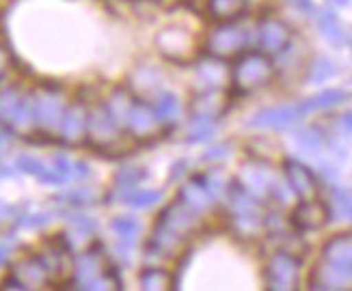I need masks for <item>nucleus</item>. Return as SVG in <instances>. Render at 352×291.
Instances as JSON below:
<instances>
[{"mask_svg":"<svg viewBox=\"0 0 352 291\" xmlns=\"http://www.w3.org/2000/svg\"><path fill=\"white\" fill-rule=\"evenodd\" d=\"M283 3H287L289 7H294L296 11H300V13H305V15H314V13H316L314 0H283Z\"/></svg>","mask_w":352,"mask_h":291,"instance_id":"c03bdc74","label":"nucleus"},{"mask_svg":"<svg viewBox=\"0 0 352 291\" xmlns=\"http://www.w3.org/2000/svg\"><path fill=\"white\" fill-rule=\"evenodd\" d=\"M300 257L289 251H274L264 266V281L272 291H292L300 285Z\"/></svg>","mask_w":352,"mask_h":291,"instance_id":"6e6552de","label":"nucleus"},{"mask_svg":"<svg viewBox=\"0 0 352 291\" xmlns=\"http://www.w3.org/2000/svg\"><path fill=\"white\" fill-rule=\"evenodd\" d=\"M132 100H134V93L130 89H113L111 95L106 97V102H104L106 110L111 113V117L117 121L121 128H124V121H126V115L130 110Z\"/></svg>","mask_w":352,"mask_h":291,"instance_id":"473e14b6","label":"nucleus"},{"mask_svg":"<svg viewBox=\"0 0 352 291\" xmlns=\"http://www.w3.org/2000/svg\"><path fill=\"white\" fill-rule=\"evenodd\" d=\"M305 115L300 113L298 104L294 106H277V108H264L257 110L249 119V128L253 130H272V132H285L300 124Z\"/></svg>","mask_w":352,"mask_h":291,"instance_id":"f8f14e48","label":"nucleus"},{"mask_svg":"<svg viewBox=\"0 0 352 291\" xmlns=\"http://www.w3.org/2000/svg\"><path fill=\"white\" fill-rule=\"evenodd\" d=\"M344 102H348V93L344 89H324V91H320V93L302 100L298 104V108L302 115H311V113L331 110L335 106H342Z\"/></svg>","mask_w":352,"mask_h":291,"instance_id":"c85d7f7f","label":"nucleus"},{"mask_svg":"<svg viewBox=\"0 0 352 291\" xmlns=\"http://www.w3.org/2000/svg\"><path fill=\"white\" fill-rule=\"evenodd\" d=\"M251 43V33L236 20H223L206 35L204 48L210 56L217 58H234L247 50Z\"/></svg>","mask_w":352,"mask_h":291,"instance_id":"0eeeda50","label":"nucleus"},{"mask_svg":"<svg viewBox=\"0 0 352 291\" xmlns=\"http://www.w3.org/2000/svg\"><path fill=\"white\" fill-rule=\"evenodd\" d=\"M139 285L145 291H164V289H171L173 281H171V274L162 270V268H145L139 274Z\"/></svg>","mask_w":352,"mask_h":291,"instance_id":"f704fd0d","label":"nucleus"},{"mask_svg":"<svg viewBox=\"0 0 352 291\" xmlns=\"http://www.w3.org/2000/svg\"><path fill=\"white\" fill-rule=\"evenodd\" d=\"M331 205H327L320 198H305V201H298V205L292 211V218H289V224H292L296 231H318V229L327 226V222L331 220Z\"/></svg>","mask_w":352,"mask_h":291,"instance_id":"ddd939ff","label":"nucleus"},{"mask_svg":"<svg viewBox=\"0 0 352 291\" xmlns=\"http://www.w3.org/2000/svg\"><path fill=\"white\" fill-rule=\"evenodd\" d=\"M333 209L340 213L342 218L352 222V190L335 188L333 190V203H331V213Z\"/></svg>","mask_w":352,"mask_h":291,"instance_id":"ea45409f","label":"nucleus"},{"mask_svg":"<svg viewBox=\"0 0 352 291\" xmlns=\"http://www.w3.org/2000/svg\"><path fill=\"white\" fill-rule=\"evenodd\" d=\"M126 130L121 128L117 121L106 110L104 104H98L94 108H89L87 117V139L98 151L102 153H124L126 151Z\"/></svg>","mask_w":352,"mask_h":291,"instance_id":"39448f33","label":"nucleus"},{"mask_svg":"<svg viewBox=\"0 0 352 291\" xmlns=\"http://www.w3.org/2000/svg\"><path fill=\"white\" fill-rule=\"evenodd\" d=\"M283 177L298 201L318 196V188H320L318 177L305 162H300L296 158H285L283 160Z\"/></svg>","mask_w":352,"mask_h":291,"instance_id":"4468645a","label":"nucleus"},{"mask_svg":"<svg viewBox=\"0 0 352 291\" xmlns=\"http://www.w3.org/2000/svg\"><path fill=\"white\" fill-rule=\"evenodd\" d=\"M296 147L302 156H309L314 160L327 158V145H329V132L322 126H307L296 132Z\"/></svg>","mask_w":352,"mask_h":291,"instance_id":"4be33fe9","label":"nucleus"},{"mask_svg":"<svg viewBox=\"0 0 352 291\" xmlns=\"http://www.w3.org/2000/svg\"><path fill=\"white\" fill-rule=\"evenodd\" d=\"M147 179V171L143 166H136V164H128V166H121L117 175H115V186H113V194L117 201H124V198L134 190L141 186V181Z\"/></svg>","mask_w":352,"mask_h":291,"instance_id":"c756f323","label":"nucleus"},{"mask_svg":"<svg viewBox=\"0 0 352 291\" xmlns=\"http://www.w3.org/2000/svg\"><path fill=\"white\" fill-rule=\"evenodd\" d=\"M9 65H11V56L5 48V43L0 41V80L5 78V73L9 71Z\"/></svg>","mask_w":352,"mask_h":291,"instance_id":"de8ad7c7","label":"nucleus"},{"mask_svg":"<svg viewBox=\"0 0 352 291\" xmlns=\"http://www.w3.org/2000/svg\"><path fill=\"white\" fill-rule=\"evenodd\" d=\"M39 259L52 279L63 277L65 270L72 268V264L67 261V244H48L39 253Z\"/></svg>","mask_w":352,"mask_h":291,"instance_id":"2f4dec72","label":"nucleus"},{"mask_svg":"<svg viewBox=\"0 0 352 291\" xmlns=\"http://www.w3.org/2000/svg\"><path fill=\"white\" fill-rule=\"evenodd\" d=\"M225 89H210V91H199L192 100V117L199 119H217L225 110Z\"/></svg>","mask_w":352,"mask_h":291,"instance_id":"393cba45","label":"nucleus"},{"mask_svg":"<svg viewBox=\"0 0 352 291\" xmlns=\"http://www.w3.org/2000/svg\"><path fill=\"white\" fill-rule=\"evenodd\" d=\"M289 39H292V30H289V26L283 20L274 18V15H266V18L259 20L255 30V41L262 52L279 54L289 43Z\"/></svg>","mask_w":352,"mask_h":291,"instance_id":"2eb2a0df","label":"nucleus"},{"mask_svg":"<svg viewBox=\"0 0 352 291\" xmlns=\"http://www.w3.org/2000/svg\"><path fill=\"white\" fill-rule=\"evenodd\" d=\"M72 287L76 289H121L115 272L98 248H89L72 261Z\"/></svg>","mask_w":352,"mask_h":291,"instance_id":"f03ea898","label":"nucleus"},{"mask_svg":"<svg viewBox=\"0 0 352 291\" xmlns=\"http://www.w3.org/2000/svg\"><path fill=\"white\" fill-rule=\"evenodd\" d=\"M219 130V121L217 119H199L192 117V124L186 136L188 145H199V143H208L214 139V134Z\"/></svg>","mask_w":352,"mask_h":291,"instance_id":"e433bc0d","label":"nucleus"},{"mask_svg":"<svg viewBox=\"0 0 352 291\" xmlns=\"http://www.w3.org/2000/svg\"><path fill=\"white\" fill-rule=\"evenodd\" d=\"M162 201V192L160 190H145V188H134L126 198L124 203L132 209H147L154 207Z\"/></svg>","mask_w":352,"mask_h":291,"instance_id":"4c0bfd02","label":"nucleus"},{"mask_svg":"<svg viewBox=\"0 0 352 291\" xmlns=\"http://www.w3.org/2000/svg\"><path fill=\"white\" fill-rule=\"evenodd\" d=\"M15 213H18V211H15V209H13L11 205H5V203H0V224H3V222H7L9 218H13Z\"/></svg>","mask_w":352,"mask_h":291,"instance_id":"8fccbe9b","label":"nucleus"},{"mask_svg":"<svg viewBox=\"0 0 352 291\" xmlns=\"http://www.w3.org/2000/svg\"><path fill=\"white\" fill-rule=\"evenodd\" d=\"M151 106H154V110H156L162 126H173L182 117V100L173 93V91H158Z\"/></svg>","mask_w":352,"mask_h":291,"instance_id":"7c9ffc66","label":"nucleus"},{"mask_svg":"<svg viewBox=\"0 0 352 291\" xmlns=\"http://www.w3.org/2000/svg\"><path fill=\"white\" fill-rule=\"evenodd\" d=\"M87 117H89V108L82 102L67 104L63 117H60L56 136L67 145L82 143L87 139Z\"/></svg>","mask_w":352,"mask_h":291,"instance_id":"a211bd4d","label":"nucleus"},{"mask_svg":"<svg viewBox=\"0 0 352 291\" xmlns=\"http://www.w3.org/2000/svg\"><path fill=\"white\" fill-rule=\"evenodd\" d=\"M124 130L134 141H149L160 134L162 124L154 110V106L145 102L143 97L134 95V100L130 104V110L126 115V121H124Z\"/></svg>","mask_w":352,"mask_h":291,"instance_id":"9d476101","label":"nucleus"},{"mask_svg":"<svg viewBox=\"0 0 352 291\" xmlns=\"http://www.w3.org/2000/svg\"><path fill=\"white\" fill-rule=\"evenodd\" d=\"M33 93V108H35V130L43 136H54L67 108L65 91L54 84H43L30 91Z\"/></svg>","mask_w":352,"mask_h":291,"instance_id":"423d86ee","label":"nucleus"},{"mask_svg":"<svg viewBox=\"0 0 352 291\" xmlns=\"http://www.w3.org/2000/svg\"><path fill=\"white\" fill-rule=\"evenodd\" d=\"M274 73L277 69L266 52H242L232 67V86L238 93H253L257 89H264L274 78Z\"/></svg>","mask_w":352,"mask_h":291,"instance_id":"20e7f679","label":"nucleus"},{"mask_svg":"<svg viewBox=\"0 0 352 291\" xmlns=\"http://www.w3.org/2000/svg\"><path fill=\"white\" fill-rule=\"evenodd\" d=\"M5 147H7V134H5L3 130H0V156H3Z\"/></svg>","mask_w":352,"mask_h":291,"instance_id":"603ef678","label":"nucleus"},{"mask_svg":"<svg viewBox=\"0 0 352 291\" xmlns=\"http://www.w3.org/2000/svg\"><path fill=\"white\" fill-rule=\"evenodd\" d=\"M274 179H277V175H274L272 166L264 158H249L247 162H242L236 177L240 186L255 198H259V201L268 198Z\"/></svg>","mask_w":352,"mask_h":291,"instance_id":"9b49d317","label":"nucleus"},{"mask_svg":"<svg viewBox=\"0 0 352 291\" xmlns=\"http://www.w3.org/2000/svg\"><path fill=\"white\" fill-rule=\"evenodd\" d=\"M98 233V222L87 216L82 211H76L67 218V231H65V240H67V248L80 246V244L89 242Z\"/></svg>","mask_w":352,"mask_h":291,"instance_id":"bb28decb","label":"nucleus"},{"mask_svg":"<svg viewBox=\"0 0 352 291\" xmlns=\"http://www.w3.org/2000/svg\"><path fill=\"white\" fill-rule=\"evenodd\" d=\"M156 48L175 63H188L199 52V39L184 26H166L156 35Z\"/></svg>","mask_w":352,"mask_h":291,"instance_id":"1a4fd4ad","label":"nucleus"},{"mask_svg":"<svg viewBox=\"0 0 352 291\" xmlns=\"http://www.w3.org/2000/svg\"><path fill=\"white\" fill-rule=\"evenodd\" d=\"M232 82V71L227 69L225 60L206 54L197 60L195 65V84L197 91H210V89H225Z\"/></svg>","mask_w":352,"mask_h":291,"instance_id":"f3484780","label":"nucleus"},{"mask_svg":"<svg viewBox=\"0 0 352 291\" xmlns=\"http://www.w3.org/2000/svg\"><path fill=\"white\" fill-rule=\"evenodd\" d=\"M316 26L320 30V35H322L333 45V48H344V45L350 41L342 22H340V18L331 9L316 11Z\"/></svg>","mask_w":352,"mask_h":291,"instance_id":"cd10ccee","label":"nucleus"},{"mask_svg":"<svg viewBox=\"0 0 352 291\" xmlns=\"http://www.w3.org/2000/svg\"><path fill=\"white\" fill-rule=\"evenodd\" d=\"M91 177V166L85 160H76L74 162V181H85Z\"/></svg>","mask_w":352,"mask_h":291,"instance_id":"a18cd8bd","label":"nucleus"},{"mask_svg":"<svg viewBox=\"0 0 352 291\" xmlns=\"http://www.w3.org/2000/svg\"><path fill=\"white\" fill-rule=\"evenodd\" d=\"M11 251H13V244H11V240H3L0 242V268H3L7 261H9V257H11Z\"/></svg>","mask_w":352,"mask_h":291,"instance_id":"09e8293b","label":"nucleus"},{"mask_svg":"<svg viewBox=\"0 0 352 291\" xmlns=\"http://www.w3.org/2000/svg\"><path fill=\"white\" fill-rule=\"evenodd\" d=\"M156 222L162 224L164 229H169V231H173L177 237L188 240L195 233L197 224H199V216L184 205L179 198H175V201H171L160 211V216L156 218Z\"/></svg>","mask_w":352,"mask_h":291,"instance_id":"dca6fc26","label":"nucleus"},{"mask_svg":"<svg viewBox=\"0 0 352 291\" xmlns=\"http://www.w3.org/2000/svg\"><path fill=\"white\" fill-rule=\"evenodd\" d=\"M335 134H340L342 139H350V136H352V110H348V113L338 117V124H335Z\"/></svg>","mask_w":352,"mask_h":291,"instance_id":"37998d69","label":"nucleus"},{"mask_svg":"<svg viewBox=\"0 0 352 291\" xmlns=\"http://www.w3.org/2000/svg\"><path fill=\"white\" fill-rule=\"evenodd\" d=\"M188 173V160L179 158L173 166H171V181H179L184 179V175Z\"/></svg>","mask_w":352,"mask_h":291,"instance_id":"49530a36","label":"nucleus"},{"mask_svg":"<svg viewBox=\"0 0 352 291\" xmlns=\"http://www.w3.org/2000/svg\"><path fill=\"white\" fill-rule=\"evenodd\" d=\"M327 3L329 5H333V7H350V3H352V0H327Z\"/></svg>","mask_w":352,"mask_h":291,"instance_id":"3c124183","label":"nucleus"},{"mask_svg":"<svg viewBox=\"0 0 352 291\" xmlns=\"http://www.w3.org/2000/svg\"><path fill=\"white\" fill-rule=\"evenodd\" d=\"M0 126L22 136L37 132L30 91H22L18 84L0 86Z\"/></svg>","mask_w":352,"mask_h":291,"instance_id":"7ed1b4c3","label":"nucleus"},{"mask_svg":"<svg viewBox=\"0 0 352 291\" xmlns=\"http://www.w3.org/2000/svg\"><path fill=\"white\" fill-rule=\"evenodd\" d=\"M232 145L229 143H219V145H212L206 153H204V160L206 162H223L232 156Z\"/></svg>","mask_w":352,"mask_h":291,"instance_id":"79ce46f5","label":"nucleus"},{"mask_svg":"<svg viewBox=\"0 0 352 291\" xmlns=\"http://www.w3.org/2000/svg\"><path fill=\"white\" fill-rule=\"evenodd\" d=\"M320 259L346 274H352V233H338L329 237L322 246V257Z\"/></svg>","mask_w":352,"mask_h":291,"instance_id":"412c9836","label":"nucleus"},{"mask_svg":"<svg viewBox=\"0 0 352 291\" xmlns=\"http://www.w3.org/2000/svg\"><path fill=\"white\" fill-rule=\"evenodd\" d=\"M227 216L232 231L242 240H255L264 231V213L262 201L249 194L240 183L234 179L227 190Z\"/></svg>","mask_w":352,"mask_h":291,"instance_id":"f257e3e1","label":"nucleus"},{"mask_svg":"<svg viewBox=\"0 0 352 291\" xmlns=\"http://www.w3.org/2000/svg\"><path fill=\"white\" fill-rule=\"evenodd\" d=\"M160 84H162V73L158 67L154 65H139L132 75H130V91L136 95V97H145V95H156L160 91Z\"/></svg>","mask_w":352,"mask_h":291,"instance_id":"a878e982","label":"nucleus"},{"mask_svg":"<svg viewBox=\"0 0 352 291\" xmlns=\"http://www.w3.org/2000/svg\"><path fill=\"white\" fill-rule=\"evenodd\" d=\"M111 231L117 237L119 248L124 253H130V251H134L136 246H139L141 233H143V222L136 216L126 213V216H117V218L111 220Z\"/></svg>","mask_w":352,"mask_h":291,"instance_id":"b1692460","label":"nucleus"},{"mask_svg":"<svg viewBox=\"0 0 352 291\" xmlns=\"http://www.w3.org/2000/svg\"><path fill=\"white\" fill-rule=\"evenodd\" d=\"M177 198H179V201H182L184 205H186L190 211H195L199 218L206 216V213L212 209V205L217 203V201H214L212 192H210L208 186H206L204 175H192V177H188V181L179 188Z\"/></svg>","mask_w":352,"mask_h":291,"instance_id":"aec40b11","label":"nucleus"},{"mask_svg":"<svg viewBox=\"0 0 352 291\" xmlns=\"http://www.w3.org/2000/svg\"><path fill=\"white\" fill-rule=\"evenodd\" d=\"M247 7V0H208V13L214 20H236Z\"/></svg>","mask_w":352,"mask_h":291,"instance_id":"c9c22d12","label":"nucleus"},{"mask_svg":"<svg viewBox=\"0 0 352 291\" xmlns=\"http://www.w3.org/2000/svg\"><path fill=\"white\" fill-rule=\"evenodd\" d=\"M340 71L338 63L329 56H316L311 63L307 65V82L311 84H322L331 78H335Z\"/></svg>","mask_w":352,"mask_h":291,"instance_id":"72a5a7b5","label":"nucleus"},{"mask_svg":"<svg viewBox=\"0 0 352 291\" xmlns=\"http://www.w3.org/2000/svg\"><path fill=\"white\" fill-rule=\"evenodd\" d=\"M56 201L65 203L69 207H89L98 201V192L91 188H74L67 192H60L58 196H54Z\"/></svg>","mask_w":352,"mask_h":291,"instance_id":"58836bf2","label":"nucleus"},{"mask_svg":"<svg viewBox=\"0 0 352 291\" xmlns=\"http://www.w3.org/2000/svg\"><path fill=\"white\" fill-rule=\"evenodd\" d=\"M9 277L20 285V289H43L52 281L48 270H45V266L41 264L39 255L24 257L20 261H15L11 266Z\"/></svg>","mask_w":352,"mask_h":291,"instance_id":"6ab92c4d","label":"nucleus"},{"mask_svg":"<svg viewBox=\"0 0 352 291\" xmlns=\"http://www.w3.org/2000/svg\"><path fill=\"white\" fill-rule=\"evenodd\" d=\"M50 220H52V216H50V213H45V211H41V213H20L18 226H22V229H41Z\"/></svg>","mask_w":352,"mask_h":291,"instance_id":"a19ab883","label":"nucleus"},{"mask_svg":"<svg viewBox=\"0 0 352 291\" xmlns=\"http://www.w3.org/2000/svg\"><path fill=\"white\" fill-rule=\"evenodd\" d=\"M309 287L311 289H348L352 287V274H346L320 259L309 274Z\"/></svg>","mask_w":352,"mask_h":291,"instance_id":"5701e85b","label":"nucleus"}]
</instances>
